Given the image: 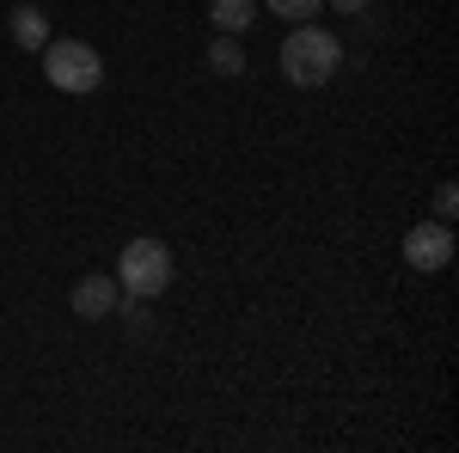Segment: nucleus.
Returning a JSON list of instances; mask_svg holds the SVG:
<instances>
[{"label":"nucleus","mask_w":459,"mask_h":453,"mask_svg":"<svg viewBox=\"0 0 459 453\" xmlns=\"http://www.w3.org/2000/svg\"><path fill=\"white\" fill-rule=\"evenodd\" d=\"M404 264L423 270V276L447 270V264H454V227H447V221H417V227L404 233Z\"/></svg>","instance_id":"20e7f679"},{"label":"nucleus","mask_w":459,"mask_h":453,"mask_svg":"<svg viewBox=\"0 0 459 453\" xmlns=\"http://www.w3.org/2000/svg\"><path fill=\"white\" fill-rule=\"evenodd\" d=\"M209 25L227 37H246L257 25V0H209Z\"/></svg>","instance_id":"0eeeda50"},{"label":"nucleus","mask_w":459,"mask_h":453,"mask_svg":"<svg viewBox=\"0 0 459 453\" xmlns=\"http://www.w3.org/2000/svg\"><path fill=\"white\" fill-rule=\"evenodd\" d=\"M209 68H214V74H246V49H239V37L214 31V43H209Z\"/></svg>","instance_id":"6e6552de"},{"label":"nucleus","mask_w":459,"mask_h":453,"mask_svg":"<svg viewBox=\"0 0 459 453\" xmlns=\"http://www.w3.org/2000/svg\"><path fill=\"white\" fill-rule=\"evenodd\" d=\"M172 276H178V264H172V245H166V240H129V245H123V257H117V282H123L135 301L166 294Z\"/></svg>","instance_id":"7ed1b4c3"},{"label":"nucleus","mask_w":459,"mask_h":453,"mask_svg":"<svg viewBox=\"0 0 459 453\" xmlns=\"http://www.w3.org/2000/svg\"><path fill=\"white\" fill-rule=\"evenodd\" d=\"M343 68V43L325 31V25H294L282 43V74L294 86H325L331 74Z\"/></svg>","instance_id":"f03ea898"},{"label":"nucleus","mask_w":459,"mask_h":453,"mask_svg":"<svg viewBox=\"0 0 459 453\" xmlns=\"http://www.w3.org/2000/svg\"><path fill=\"white\" fill-rule=\"evenodd\" d=\"M37 56H43V74H49V86H56V92L86 99V92H99V86H105V56H99L92 43H80V37H49Z\"/></svg>","instance_id":"f257e3e1"},{"label":"nucleus","mask_w":459,"mask_h":453,"mask_svg":"<svg viewBox=\"0 0 459 453\" xmlns=\"http://www.w3.org/2000/svg\"><path fill=\"white\" fill-rule=\"evenodd\" d=\"M454 214H459V190H454V184H441V190H435V221L454 227Z\"/></svg>","instance_id":"9d476101"},{"label":"nucleus","mask_w":459,"mask_h":453,"mask_svg":"<svg viewBox=\"0 0 459 453\" xmlns=\"http://www.w3.org/2000/svg\"><path fill=\"white\" fill-rule=\"evenodd\" d=\"M325 6H337V13H368L374 0H325Z\"/></svg>","instance_id":"9b49d317"},{"label":"nucleus","mask_w":459,"mask_h":453,"mask_svg":"<svg viewBox=\"0 0 459 453\" xmlns=\"http://www.w3.org/2000/svg\"><path fill=\"white\" fill-rule=\"evenodd\" d=\"M68 307L80 318H110L117 307H123V282H117V276H80V282H74V294H68Z\"/></svg>","instance_id":"39448f33"},{"label":"nucleus","mask_w":459,"mask_h":453,"mask_svg":"<svg viewBox=\"0 0 459 453\" xmlns=\"http://www.w3.org/2000/svg\"><path fill=\"white\" fill-rule=\"evenodd\" d=\"M6 31H13L19 49H43V43H49V13H43V6H13V13H6Z\"/></svg>","instance_id":"423d86ee"},{"label":"nucleus","mask_w":459,"mask_h":453,"mask_svg":"<svg viewBox=\"0 0 459 453\" xmlns=\"http://www.w3.org/2000/svg\"><path fill=\"white\" fill-rule=\"evenodd\" d=\"M318 6H325V0H270V13H276V19H294V25L318 19Z\"/></svg>","instance_id":"1a4fd4ad"}]
</instances>
